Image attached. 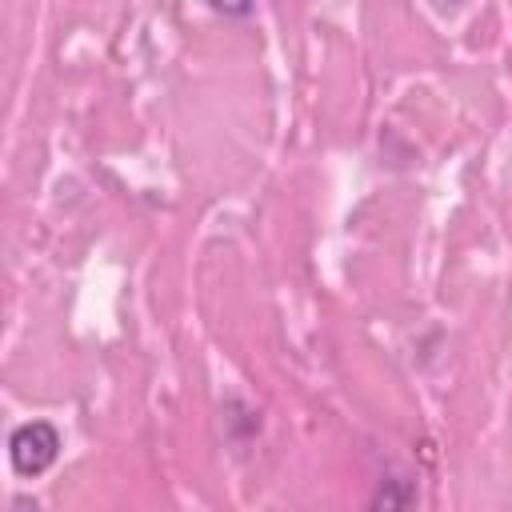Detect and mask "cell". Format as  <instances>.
<instances>
[{
	"instance_id": "4",
	"label": "cell",
	"mask_w": 512,
	"mask_h": 512,
	"mask_svg": "<svg viewBox=\"0 0 512 512\" xmlns=\"http://www.w3.org/2000/svg\"><path fill=\"white\" fill-rule=\"evenodd\" d=\"M436 4H440V8H456L460 0H436Z\"/></svg>"
},
{
	"instance_id": "3",
	"label": "cell",
	"mask_w": 512,
	"mask_h": 512,
	"mask_svg": "<svg viewBox=\"0 0 512 512\" xmlns=\"http://www.w3.org/2000/svg\"><path fill=\"white\" fill-rule=\"evenodd\" d=\"M208 4L224 16H248L252 12V0H208Z\"/></svg>"
},
{
	"instance_id": "1",
	"label": "cell",
	"mask_w": 512,
	"mask_h": 512,
	"mask_svg": "<svg viewBox=\"0 0 512 512\" xmlns=\"http://www.w3.org/2000/svg\"><path fill=\"white\" fill-rule=\"evenodd\" d=\"M60 456V432L48 420H28L8 436V460L20 476H40Z\"/></svg>"
},
{
	"instance_id": "2",
	"label": "cell",
	"mask_w": 512,
	"mask_h": 512,
	"mask_svg": "<svg viewBox=\"0 0 512 512\" xmlns=\"http://www.w3.org/2000/svg\"><path fill=\"white\" fill-rule=\"evenodd\" d=\"M412 500H416L412 488H400V480H388V484H380V492L372 496V508H404V504H412Z\"/></svg>"
}]
</instances>
